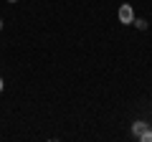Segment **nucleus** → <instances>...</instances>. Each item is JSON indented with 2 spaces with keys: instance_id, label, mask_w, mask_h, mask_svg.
<instances>
[{
  "instance_id": "obj_1",
  "label": "nucleus",
  "mask_w": 152,
  "mask_h": 142,
  "mask_svg": "<svg viewBox=\"0 0 152 142\" xmlns=\"http://www.w3.org/2000/svg\"><path fill=\"white\" fill-rule=\"evenodd\" d=\"M117 15H119L122 26H132V23H134V8H132L129 3H124V5H119V13H117Z\"/></svg>"
},
{
  "instance_id": "obj_2",
  "label": "nucleus",
  "mask_w": 152,
  "mask_h": 142,
  "mask_svg": "<svg viewBox=\"0 0 152 142\" xmlns=\"http://www.w3.org/2000/svg\"><path fill=\"white\" fill-rule=\"evenodd\" d=\"M147 130H150V122H145V119H134V122H132V135H134L137 140H140Z\"/></svg>"
},
{
  "instance_id": "obj_3",
  "label": "nucleus",
  "mask_w": 152,
  "mask_h": 142,
  "mask_svg": "<svg viewBox=\"0 0 152 142\" xmlns=\"http://www.w3.org/2000/svg\"><path fill=\"white\" fill-rule=\"evenodd\" d=\"M134 26L140 28V31H147V20L145 18H134Z\"/></svg>"
},
{
  "instance_id": "obj_4",
  "label": "nucleus",
  "mask_w": 152,
  "mask_h": 142,
  "mask_svg": "<svg viewBox=\"0 0 152 142\" xmlns=\"http://www.w3.org/2000/svg\"><path fill=\"white\" fill-rule=\"evenodd\" d=\"M140 140H142V142H152V127H150V130H147V132H145V135H142V137H140Z\"/></svg>"
},
{
  "instance_id": "obj_5",
  "label": "nucleus",
  "mask_w": 152,
  "mask_h": 142,
  "mask_svg": "<svg viewBox=\"0 0 152 142\" xmlns=\"http://www.w3.org/2000/svg\"><path fill=\"white\" fill-rule=\"evenodd\" d=\"M3 89H5V81H3V79H0V91H3Z\"/></svg>"
},
{
  "instance_id": "obj_6",
  "label": "nucleus",
  "mask_w": 152,
  "mask_h": 142,
  "mask_svg": "<svg viewBox=\"0 0 152 142\" xmlns=\"http://www.w3.org/2000/svg\"><path fill=\"white\" fill-rule=\"evenodd\" d=\"M8 3H18V0H8Z\"/></svg>"
},
{
  "instance_id": "obj_7",
  "label": "nucleus",
  "mask_w": 152,
  "mask_h": 142,
  "mask_svg": "<svg viewBox=\"0 0 152 142\" xmlns=\"http://www.w3.org/2000/svg\"><path fill=\"white\" fill-rule=\"evenodd\" d=\"M0 31H3V20H0Z\"/></svg>"
},
{
  "instance_id": "obj_8",
  "label": "nucleus",
  "mask_w": 152,
  "mask_h": 142,
  "mask_svg": "<svg viewBox=\"0 0 152 142\" xmlns=\"http://www.w3.org/2000/svg\"><path fill=\"white\" fill-rule=\"evenodd\" d=\"M150 127H152V122H150Z\"/></svg>"
}]
</instances>
